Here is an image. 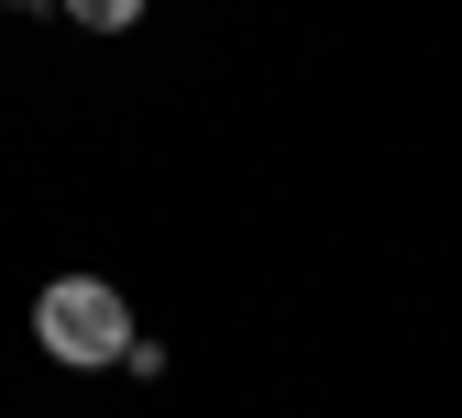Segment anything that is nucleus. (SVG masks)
<instances>
[{"instance_id":"f257e3e1","label":"nucleus","mask_w":462,"mask_h":418,"mask_svg":"<svg viewBox=\"0 0 462 418\" xmlns=\"http://www.w3.org/2000/svg\"><path fill=\"white\" fill-rule=\"evenodd\" d=\"M33 341L55 352V364H122L133 352V297L110 286V275H55L44 297H33Z\"/></svg>"},{"instance_id":"f03ea898","label":"nucleus","mask_w":462,"mask_h":418,"mask_svg":"<svg viewBox=\"0 0 462 418\" xmlns=\"http://www.w3.org/2000/svg\"><path fill=\"white\" fill-rule=\"evenodd\" d=\"M67 23H78V33H133L143 0H67Z\"/></svg>"},{"instance_id":"7ed1b4c3","label":"nucleus","mask_w":462,"mask_h":418,"mask_svg":"<svg viewBox=\"0 0 462 418\" xmlns=\"http://www.w3.org/2000/svg\"><path fill=\"white\" fill-rule=\"evenodd\" d=\"M0 12H33V0H0Z\"/></svg>"}]
</instances>
